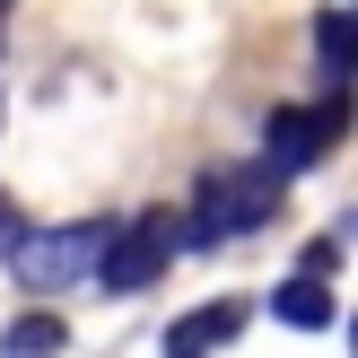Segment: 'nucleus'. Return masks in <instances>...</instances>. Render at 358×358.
I'll return each mask as SVG.
<instances>
[{"label":"nucleus","instance_id":"obj_6","mask_svg":"<svg viewBox=\"0 0 358 358\" xmlns=\"http://www.w3.org/2000/svg\"><path fill=\"white\" fill-rule=\"evenodd\" d=\"M271 315H280L289 332H324V324H332V280H306V271L280 280V289H271Z\"/></svg>","mask_w":358,"mask_h":358},{"label":"nucleus","instance_id":"obj_7","mask_svg":"<svg viewBox=\"0 0 358 358\" xmlns=\"http://www.w3.org/2000/svg\"><path fill=\"white\" fill-rule=\"evenodd\" d=\"M350 62H358V17L324 9L315 17V70H324V87H350Z\"/></svg>","mask_w":358,"mask_h":358},{"label":"nucleus","instance_id":"obj_5","mask_svg":"<svg viewBox=\"0 0 358 358\" xmlns=\"http://www.w3.org/2000/svg\"><path fill=\"white\" fill-rule=\"evenodd\" d=\"M245 315H254L245 297H219V306H192L184 324L166 332V350H192V358H210V350H227V341L245 332Z\"/></svg>","mask_w":358,"mask_h":358},{"label":"nucleus","instance_id":"obj_8","mask_svg":"<svg viewBox=\"0 0 358 358\" xmlns=\"http://www.w3.org/2000/svg\"><path fill=\"white\" fill-rule=\"evenodd\" d=\"M0 358H62V324H52L44 306H35V315H9V332H0Z\"/></svg>","mask_w":358,"mask_h":358},{"label":"nucleus","instance_id":"obj_2","mask_svg":"<svg viewBox=\"0 0 358 358\" xmlns=\"http://www.w3.org/2000/svg\"><path fill=\"white\" fill-rule=\"evenodd\" d=\"M105 236H114L105 219L27 227V236L9 245V271H17V289H35V297H62V289H79V280H96V254H105Z\"/></svg>","mask_w":358,"mask_h":358},{"label":"nucleus","instance_id":"obj_4","mask_svg":"<svg viewBox=\"0 0 358 358\" xmlns=\"http://www.w3.org/2000/svg\"><path fill=\"white\" fill-rule=\"evenodd\" d=\"M341 131H350V96H341V87H324V105H280V114H271L262 157H271L280 175H306L315 157L341 149Z\"/></svg>","mask_w":358,"mask_h":358},{"label":"nucleus","instance_id":"obj_1","mask_svg":"<svg viewBox=\"0 0 358 358\" xmlns=\"http://www.w3.org/2000/svg\"><path fill=\"white\" fill-rule=\"evenodd\" d=\"M280 201H289V175H280L271 157L210 166V175H201V192H192V219H175V245L210 254V245H227V236H254V227H271V219H280Z\"/></svg>","mask_w":358,"mask_h":358},{"label":"nucleus","instance_id":"obj_11","mask_svg":"<svg viewBox=\"0 0 358 358\" xmlns=\"http://www.w3.org/2000/svg\"><path fill=\"white\" fill-rule=\"evenodd\" d=\"M166 358H192V350H166Z\"/></svg>","mask_w":358,"mask_h":358},{"label":"nucleus","instance_id":"obj_3","mask_svg":"<svg viewBox=\"0 0 358 358\" xmlns=\"http://www.w3.org/2000/svg\"><path fill=\"white\" fill-rule=\"evenodd\" d=\"M175 254H184V245H175V219H166V210H149V219H131V227L105 236L96 280H105L114 297H140V289H157V280L175 271Z\"/></svg>","mask_w":358,"mask_h":358},{"label":"nucleus","instance_id":"obj_12","mask_svg":"<svg viewBox=\"0 0 358 358\" xmlns=\"http://www.w3.org/2000/svg\"><path fill=\"white\" fill-rule=\"evenodd\" d=\"M0 17H9V0H0Z\"/></svg>","mask_w":358,"mask_h":358},{"label":"nucleus","instance_id":"obj_9","mask_svg":"<svg viewBox=\"0 0 358 358\" xmlns=\"http://www.w3.org/2000/svg\"><path fill=\"white\" fill-rule=\"evenodd\" d=\"M297 271H306V280H332V271H341V236H315L306 254H297Z\"/></svg>","mask_w":358,"mask_h":358},{"label":"nucleus","instance_id":"obj_10","mask_svg":"<svg viewBox=\"0 0 358 358\" xmlns=\"http://www.w3.org/2000/svg\"><path fill=\"white\" fill-rule=\"evenodd\" d=\"M17 236H27V219H17V210L0 201V262H9V245H17Z\"/></svg>","mask_w":358,"mask_h":358}]
</instances>
